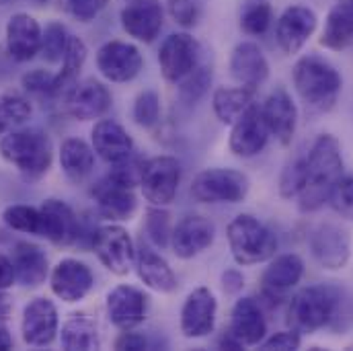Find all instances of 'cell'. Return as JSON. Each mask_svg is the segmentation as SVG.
<instances>
[{
	"instance_id": "1",
	"label": "cell",
	"mask_w": 353,
	"mask_h": 351,
	"mask_svg": "<svg viewBox=\"0 0 353 351\" xmlns=\"http://www.w3.org/2000/svg\"><path fill=\"white\" fill-rule=\"evenodd\" d=\"M341 177H343L341 142L333 134H321L306 157V181L298 195L300 210L308 214L321 210L329 201L331 191Z\"/></svg>"
},
{
	"instance_id": "2",
	"label": "cell",
	"mask_w": 353,
	"mask_h": 351,
	"mask_svg": "<svg viewBox=\"0 0 353 351\" xmlns=\"http://www.w3.org/2000/svg\"><path fill=\"white\" fill-rule=\"evenodd\" d=\"M294 87L306 107L316 113H327L335 107L343 81L337 68L325 58L304 56L294 66Z\"/></svg>"
},
{
	"instance_id": "3",
	"label": "cell",
	"mask_w": 353,
	"mask_h": 351,
	"mask_svg": "<svg viewBox=\"0 0 353 351\" xmlns=\"http://www.w3.org/2000/svg\"><path fill=\"white\" fill-rule=\"evenodd\" d=\"M0 154L23 175L37 179L52 167L54 146L50 136L41 130H12L2 136Z\"/></svg>"
},
{
	"instance_id": "4",
	"label": "cell",
	"mask_w": 353,
	"mask_h": 351,
	"mask_svg": "<svg viewBox=\"0 0 353 351\" xmlns=\"http://www.w3.org/2000/svg\"><path fill=\"white\" fill-rule=\"evenodd\" d=\"M230 253L239 265H257L271 259L277 251V237L251 214L236 216L226 230Z\"/></svg>"
},
{
	"instance_id": "5",
	"label": "cell",
	"mask_w": 353,
	"mask_h": 351,
	"mask_svg": "<svg viewBox=\"0 0 353 351\" xmlns=\"http://www.w3.org/2000/svg\"><path fill=\"white\" fill-rule=\"evenodd\" d=\"M337 294L327 285H308L300 290L288 308V323L298 333L325 329L337 312Z\"/></svg>"
},
{
	"instance_id": "6",
	"label": "cell",
	"mask_w": 353,
	"mask_h": 351,
	"mask_svg": "<svg viewBox=\"0 0 353 351\" xmlns=\"http://www.w3.org/2000/svg\"><path fill=\"white\" fill-rule=\"evenodd\" d=\"M249 189V177L234 169H208L191 183V195L199 203H239Z\"/></svg>"
},
{
	"instance_id": "7",
	"label": "cell",
	"mask_w": 353,
	"mask_h": 351,
	"mask_svg": "<svg viewBox=\"0 0 353 351\" xmlns=\"http://www.w3.org/2000/svg\"><path fill=\"white\" fill-rule=\"evenodd\" d=\"M90 245L105 269H109L115 275L130 273L132 263L136 259V251H134V243L125 228H121L117 224L99 226L92 232Z\"/></svg>"
},
{
	"instance_id": "8",
	"label": "cell",
	"mask_w": 353,
	"mask_h": 351,
	"mask_svg": "<svg viewBox=\"0 0 353 351\" xmlns=\"http://www.w3.org/2000/svg\"><path fill=\"white\" fill-rule=\"evenodd\" d=\"M181 181V165L173 157H154L144 163L140 187L146 197L157 208L169 205L176 195Z\"/></svg>"
},
{
	"instance_id": "9",
	"label": "cell",
	"mask_w": 353,
	"mask_h": 351,
	"mask_svg": "<svg viewBox=\"0 0 353 351\" xmlns=\"http://www.w3.org/2000/svg\"><path fill=\"white\" fill-rule=\"evenodd\" d=\"M310 251L321 267L329 271H339L350 263L352 237L345 228L337 224H319L310 234Z\"/></svg>"
},
{
	"instance_id": "10",
	"label": "cell",
	"mask_w": 353,
	"mask_h": 351,
	"mask_svg": "<svg viewBox=\"0 0 353 351\" xmlns=\"http://www.w3.org/2000/svg\"><path fill=\"white\" fill-rule=\"evenodd\" d=\"M199 60V43L189 33H173L169 35L159 50L161 72L167 83L179 85Z\"/></svg>"
},
{
	"instance_id": "11",
	"label": "cell",
	"mask_w": 353,
	"mask_h": 351,
	"mask_svg": "<svg viewBox=\"0 0 353 351\" xmlns=\"http://www.w3.org/2000/svg\"><path fill=\"white\" fill-rule=\"evenodd\" d=\"M142 54L128 41H109L97 52V68L111 83H130L142 70Z\"/></svg>"
},
{
	"instance_id": "12",
	"label": "cell",
	"mask_w": 353,
	"mask_h": 351,
	"mask_svg": "<svg viewBox=\"0 0 353 351\" xmlns=\"http://www.w3.org/2000/svg\"><path fill=\"white\" fill-rule=\"evenodd\" d=\"M316 25H319V19L312 8L302 6V4H294L285 8L275 25V37H277L281 52L288 56H296L312 37V33L316 31Z\"/></svg>"
},
{
	"instance_id": "13",
	"label": "cell",
	"mask_w": 353,
	"mask_h": 351,
	"mask_svg": "<svg viewBox=\"0 0 353 351\" xmlns=\"http://www.w3.org/2000/svg\"><path fill=\"white\" fill-rule=\"evenodd\" d=\"M216 312L218 302L214 292L205 285L195 288L181 308V333L187 339L208 337L216 327Z\"/></svg>"
},
{
	"instance_id": "14",
	"label": "cell",
	"mask_w": 353,
	"mask_h": 351,
	"mask_svg": "<svg viewBox=\"0 0 353 351\" xmlns=\"http://www.w3.org/2000/svg\"><path fill=\"white\" fill-rule=\"evenodd\" d=\"M269 130L261 113L259 105H251L234 123H232V132H230V152L241 157V159H253L257 157L269 140Z\"/></svg>"
},
{
	"instance_id": "15",
	"label": "cell",
	"mask_w": 353,
	"mask_h": 351,
	"mask_svg": "<svg viewBox=\"0 0 353 351\" xmlns=\"http://www.w3.org/2000/svg\"><path fill=\"white\" fill-rule=\"evenodd\" d=\"M41 212V232L39 237L52 241L54 245H74L81 237V220L72 208L62 199H46L39 205Z\"/></svg>"
},
{
	"instance_id": "16",
	"label": "cell",
	"mask_w": 353,
	"mask_h": 351,
	"mask_svg": "<svg viewBox=\"0 0 353 351\" xmlns=\"http://www.w3.org/2000/svg\"><path fill=\"white\" fill-rule=\"evenodd\" d=\"M23 341L31 348H46L58 335V310L48 298H33L23 310Z\"/></svg>"
},
{
	"instance_id": "17",
	"label": "cell",
	"mask_w": 353,
	"mask_h": 351,
	"mask_svg": "<svg viewBox=\"0 0 353 351\" xmlns=\"http://www.w3.org/2000/svg\"><path fill=\"white\" fill-rule=\"evenodd\" d=\"M261 113H263L269 134L281 146H290L296 134V126H298V107L294 99L290 97V92L281 87L269 92V97L261 105Z\"/></svg>"
},
{
	"instance_id": "18",
	"label": "cell",
	"mask_w": 353,
	"mask_h": 351,
	"mask_svg": "<svg viewBox=\"0 0 353 351\" xmlns=\"http://www.w3.org/2000/svg\"><path fill=\"white\" fill-rule=\"evenodd\" d=\"M107 317L117 329H134L146 319L148 296L134 285H115L107 294Z\"/></svg>"
},
{
	"instance_id": "19",
	"label": "cell",
	"mask_w": 353,
	"mask_h": 351,
	"mask_svg": "<svg viewBox=\"0 0 353 351\" xmlns=\"http://www.w3.org/2000/svg\"><path fill=\"white\" fill-rule=\"evenodd\" d=\"M163 6L159 0H130L121 10V25L128 35L138 41L150 43L163 29Z\"/></svg>"
},
{
	"instance_id": "20",
	"label": "cell",
	"mask_w": 353,
	"mask_h": 351,
	"mask_svg": "<svg viewBox=\"0 0 353 351\" xmlns=\"http://www.w3.org/2000/svg\"><path fill=\"white\" fill-rule=\"evenodd\" d=\"M216 237L214 224L203 216H185L171 234V249L179 259H193L203 253Z\"/></svg>"
},
{
	"instance_id": "21",
	"label": "cell",
	"mask_w": 353,
	"mask_h": 351,
	"mask_svg": "<svg viewBox=\"0 0 353 351\" xmlns=\"http://www.w3.org/2000/svg\"><path fill=\"white\" fill-rule=\"evenodd\" d=\"M50 285L60 300L68 304L79 302L92 288V271L79 259H62L50 273Z\"/></svg>"
},
{
	"instance_id": "22",
	"label": "cell",
	"mask_w": 353,
	"mask_h": 351,
	"mask_svg": "<svg viewBox=\"0 0 353 351\" xmlns=\"http://www.w3.org/2000/svg\"><path fill=\"white\" fill-rule=\"evenodd\" d=\"M111 107V92L103 83L88 79L66 92V109L74 119L90 121L103 117Z\"/></svg>"
},
{
	"instance_id": "23",
	"label": "cell",
	"mask_w": 353,
	"mask_h": 351,
	"mask_svg": "<svg viewBox=\"0 0 353 351\" xmlns=\"http://www.w3.org/2000/svg\"><path fill=\"white\" fill-rule=\"evenodd\" d=\"M302 275H304V261L298 255L294 253L279 255L269 263L261 275V292L271 302H279L300 283Z\"/></svg>"
},
{
	"instance_id": "24",
	"label": "cell",
	"mask_w": 353,
	"mask_h": 351,
	"mask_svg": "<svg viewBox=\"0 0 353 351\" xmlns=\"http://www.w3.org/2000/svg\"><path fill=\"white\" fill-rule=\"evenodd\" d=\"M230 77L239 87L257 90L269 79V62L263 50L253 41L239 43L230 56Z\"/></svg>"
},
{
	"instance_id": "25",
	"label": "cell",
	"mask_w": 353,
	"mask_h": 351,
	"mask_svg": "<svg viewBox=\"0 0 353 351\" xmlns=\"http://www.w3.org/2000/svg\"><path fill=\"white\" fill-rule=\"evenodd\" d=\"M92 197L99 205V212L107 220H130L138 208L134 189L117 183L107 175L92 187Z\"/></svg>"
},
{
	"instance_id": "26",
	"label": "cell",
	"mask_w": 353,
	"mask_h": 351,
	"mask_svg": "<svg viewBox=\"0 0 353 351\" xmlns=\"http://www.w3.org/2000/svg\"><path fill=\"white\" fill-rule=\"evenodd\" d=\"M92 150L109 165H117L134 154V140L125 128L113 119H101L92 128Z\"/></svg>"
},
{
	"instance_id": "27",
	"label": "cell",
	"mask_w": 353,
	"mask_h": 351,
	"mask_svg": "<svg viewBox=\"0 0 353 351\" xmlns=\"http://www.w3.org/2000/svg\"><path fill=\"white\" fill-rule=\"evenodd\" d=\"M41 37L43 31L31 14L17 12L14 17H10L6 27V46L8 54L17 62L33 60L41 52Z\"/></svg>"
},
{
	"instance_id": "28",
	"label": "cell",
	"mask_w": 353,
	"mask_h": 351,
	"mask_svg": "<svg viewBox=\"0 0 353 351\" xmlns=\"http://www.w3.org/2000/svg\"><path fill=\"white\" fill-rule=\"evenodd\" d=\"M228 331L243 343V348L261 345L267 335V321L255 298H241L234 304Z\"/></svg>"
},
{
	"instance_id": "29",
	"label": "cell",
	"mask_w": 353,
	"mask_h": 351,
	"mask_svg": "<svg viewBox=\"0 0 353 351\" xmlns=\"http://www.w3.org/2000/svg\"><path fill=\"white\" fill-rule=\"evenodd\" d=\"M353 43V0H339L327 14L321 46L341 52Z\"/></svg>"
},
{
	"instance_id": "30",
	"label": "cell",
	"mask_w": 353,
	"mask_h": 351,
	"mask_svg": "<svg viewBox=\"0 0 353 351\" xmlns=\"http://www.w3.org/2000/svg\"><path fill=\"white\" fill-rule=\"evenodd\" d=\"M12 265H14V273H17V279L23 283V285H29V288H35V285H41L50 273L48 269V257L46 253L33 245V243H17L14 249H12Z\"/></svg>"
},
{
	"instance_id": "31",
	"label": "cell",
	"mask_w": 353,
	"mask_h": 351,
	"mask_svg": "<svg viewBox=\"0 0 353 351\" xmlns=\"http://www.w3.org/2000/svg\"><path fill=\"white\" fill-rule=\"evenodd\" d=\"M136 267L140 279L154 292L171 294L176 290V275L159 253L150 251L148 247H142L136 255Z\"/></svg>"
},
{
	"instance_id": "32",
	"label": "cell",
	"mask_w": 353,
	"mask_h": 351,
	"mask_svg": "<svg viewBox=\"0 0 353 351\" xmlns=\"http://www.w3.org/2000/svg\"><path fill=\"white\" fill-rule=\"evenodd\" d=\"M60 165L64 175L74 183H83L94 167V152L85 140L68 138L60 148Z\"/></svg>"
},
{
	"instance_id": "33",
	"label": "cell",
	"mask_w": 353,
	"mask_h": 351,
	"mask_svg": "<svg viewBox=\"0 0 353 351\" xmlns=\"http://www.w3.org/2000/svg\"><path fill=\"white\" fill-rule=\"evenodd\" d=\"M214 113L222 123L232 126L251 105H255V90L247 87L218 88L212 99Z\"/></svg>"
},
{
	"instance_id": "34",
	"label": "cell",
	"mask_w": 353,
	"mask_h": 351,
	"mask_svg": "<svg viewBox=\"0 0 353 351\" xmlns=\"http://www.w3.org/2000/svg\"><path fill=\"white\" fill-rule=\"evenodd\" d=\"M62 348L68 351H88L99 348L94 323L85 312H74L62 327Z\"/></svg>"
},
{
	"instance_id": "35",
	"label": "cell",
	"mask_w": 353,
	"mask_h": 351,
	"mask_svg": "<svg viewBox=\"0 0 353 351\" xmlns=\"http://www.w3.org/2000/svg\"><path fill=\"white\" fill-rule=\"evenodd\" d=\"M85 60H87V46L81 37H72L68 39V46H66V52H64V58H62V70L56 74V88H58V94L62 90H70V88L77 85V79H79V72L81 68L85 66Z\"/></svg>"
},
{
	"instance_id": "36",
	"label": "cell",
	"mask_w": 353,
	"mask_h": 351,
	"mask_svg": "<svg viewBox=\"0 0 353 351\" xmlns=\"http://www.w3.org/2000/svg\"><path fill=\"white\" fill-rule=\"evenodd\" d=\"M31 117V103L19 92L0 97V134L12 132Z\"/></svg>"
},
{
	"instance_id": "37",
	"label": "cell",
	"mask_w": 353,
	"mask_h": 351,
	"mask_svg": "<svg viewBox=\"0 0 353 351\" xmlns=\"http://www.w3.org/2000/svg\"><path fill=\"white\" fill-rule=\"evenodd\" d=\"M2 220L8 228L27 232V234H37L41 232V212L39 208L33 205H8L2 212Z\"/></svg>"
},
{
	"instance_id": "38",
	"label": "cell",
	"mask_w": 353,
	"mask_h": 351,
	"mask_svg": "<svg viewBox=\"0 0 353 351\" xmlns=\"http://www.w3.org/2000/svg\"><path fill=\"white\" fill-rule=\"evenodd\" d=\"M212 85V70L205 66H195L181 83H179V94L185 103L193 105L197 103Z\"/></svg>"
},
{
	"instance_id": "39",
	"label": "cell",
	"mask_w": 353,
	"mask_h": 351,
	"mask_svg": "<svg viewBox=\"0 0 353 351\" xmlns=\"http://www.w3.org/2000/svg\"><path fill=\"white\" fill-rule=\"evenodd\" d=\"M146 234L150 237V241L161 247V249H167L171 245V234H173V228H171V216L169 212H165L163 208H150L148 214H146Z\"/></svg>"
},
{
	"instance_id": "40",
	"label": "cell",
	"mask_w": 353,
	"mask_h": 351,
	"mask_svg": "<svg viewBox=\"0 0 353 351\" xmlns=\"http://www.w3.org/2000/svg\"><path fill=\"white\" fill-rule=\"evenodd\" d=\"M68 31L60 23H50L41 37V54L48 62H60L64 58L66 46H68Z\"/></svg>"
},
{
	"instance_id": "41",
	"label": "cell",
	"mask_w": 353,
	"mask_h": 351,
	"mask_svg": "<svg viewBox=\"0 0 353 351\" xmlns=\"http://www.w3.org/2000/svg\"><path fill=\"white\" fill-rule=\"evenodd\" d=\"M161 119V97L157 90H144L134 103V121L140 128H154Z\"/></svg>"
},
{
	"instance_id": "42",
	"label": "cell",
	"mask_w": 353,
	"mask_h": 351,
	"mask_svg": "<svg viewBox=\"0 0 353 351\" xmlns=\"http://www.w3.org/2000/svg\"><path fill=\"white\" fill-rule=\"evenodd\" d=\"M306 181V157L290 163L279 177V195L283 199H294L300 195Z\"/></svg>"
},
{
	"instance_id": "43",
	"label": "cell",
	"mask_w": 353,
	"mask_h": 351,
	"mask_svg": "<svg viewBox=\"0 0 353 351\" xmlns=\"http://www.w3.org/2000/svg\"><path fill=\"white\" fill-rule=\"evenodd\" d=\"M271 21H273V12L269 4H263V2L251 4L241 17V27L249 35H263L271 27Z\"/></svg>"
},
{
	"instance_id": "44",
	"label": "cell",
	"mask_w": 353,
	"mask_h": 351,
	"mask_svg": "<svg viewBox=\"0 0 353 351\" xmlns=\"http://www.w3.org/2000/svg\"><path fill=\"white\" fill-rule=\"evenodd\" d=\"M333 210L353 222V177H341L329 197Z\"/></svg>"
},
{
	"instance_id": "45",
	"label": "cell",
	"mask_w": 353,
	"mask_h": 351,
	"mask_svg": "<svg viewBox=\"0 0 353 351\" xmlns=\"http://www.w3.org/2000/svg\"><path fill=\"white\" fill-rule=\"evenodd\" d=\"M23 87L29 92H37V94H58L56 74H50L46 70H33V72L25 74Z\"/></svg>"
},
{
	"instance_id": "46",
	"label": "cell",
	"mask_w": 353,
	"mask_h": 351,
	"mask_svg": "<svg viewBox=\"0 0 353 351\" xmlns=\"http://www.w3.org/2000/svg\"><path fill=\"white\" fill-rule=\"evenodd\" d=\"M109 0H66V6L70 14L83 23H90L105 6Z\"/></svg>"
},
{
	"instance_id": "47",
	"label": "cell",
	"mask_w": 353,
	"mask_h": 351,
	"mask_svg": "<svg viewBox=\"0 0 353 351\" xmlns=\"http://www.w3.org/2000/svg\"><path fill=\"white\" fill-rule=\"evenodd\" d=\"M169 12L181 27H193L199 17L193 0H169Z\"/></svg>"
},
{
	"instance_id": "48",
	"label": "cell",
	"mask_w": 353,
	"mask_h": 351,
	"mask_svg": "<svg viewBox=\"0 0 353 351\" xmlns=\"http://www.w3.org/2000/svg\"><path fill=\"white\" fill-rule=\"evenodd\" d=\"M302 343L300 339V333L298 331H279L275 335H271L269 339H263L261 341V348L267 351L271 350H279V351H288V350H298Z\"/></svg>"
},
{
	"instance_id": "49",
	"label": "cell",
	"mask_w": 353,
	"mask_h": 351,
	"mask_svg": "<svg viewBox=\"0 0 353 351\" xmlns=\"http://www.w3.org/2000/svg\"><path fill=\"white\" fill-rule=\"evenodd\" d=\"M146 348H148L146 337H144V335H140V333H134L132 329H125V331L117 337V341H115V350L140 351V350H146Z\"/></svg>"
},
{
	"instance_id": "50",
	"label": "cell",
	"mask_w": 353,
	"mask_h": 351,
	"mask_svg": "<svg viewBox=\"0 0 353 351\" xmlns=\"http://www.w3.org/2000/svg\"><path fill=\"white\" fill-rule=\"evenodd\" d=\"M245 285V275L239 269H226L222 273V288L226 294H239Z\"/></svg>"
},
{
	"instance_id": "51",
	"label": "cell",
	"mask_w": 353,
	"mask_h": 351,
	"mask_svg": "<svg viewBox=\"0 0 353 351\" xmlns=\"http://www.w3.org/2000/svg\"><path fill=\"white\" fill-rule=\"evenodd\" d=\"M17 279V273H14V265L12 259H8L6 255L0 253V290H8Z\"/></svg>"
},
{
	"instance_id": "52",
	"label": "cell",
	"mask_w": 353,
	"mask_h": 351,
	"mask_svg": "<svg viewBox=\"0 0 353 351\" xmlns=\"http://www.w3.org/2000/svg\"><path fill=\"white\" fill-rule=\"evenodd\" d=\"M12 310V304H10V298L0 290V323H6L8 314Z\"/></svg>"
},
{
	"instance_id": "53",
	"label": "cell",
	"mask_w": 353,
	"mask_h": 351,
	"mask_svg": "<svg viewBox=\"0 0 353 351\" xmlns=\"http://www.w3.org/2000/svg\"><path fill=\"white\" fill-rule=\"evenodd\" d=\"M10 348H12V337L8 335L4 323H0V351L10 350Z\"/></svg>"
},
{
	"instance_id": "54",
	"label": "cell",
	"mask_w": 353,
	"mask_h": 351,
	"mask_svg": "<svg viewBox=\"0 0 353 351\" xmlns=\"http://www.w3.org/2000/svg\"><path fill=\"white\" fill-rule=\"evenodd\" d=\"M33 2H37V4H46V2H50V0H33Z\"/></svg>"
},
{
	"instance_id": "55",
	"label": "cell",
	"mask_w": 353,
	"mask_h": 351,
	"mask_svg": "<svg viewBox=\"0 0 353 351\" xmlns=\"http://www.w3.org/2000/svg\"><path fill=\"white\" fill-rule=\"evenodd\" d=\"M6 2H8V0H0V4H6Z\"/></svg>"
}]
</instances>
